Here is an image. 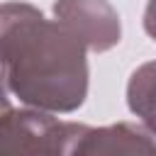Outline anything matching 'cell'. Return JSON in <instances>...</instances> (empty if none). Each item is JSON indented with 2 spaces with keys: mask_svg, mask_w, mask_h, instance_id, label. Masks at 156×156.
<instances>
[{
  "mask_svg": "<svg viewBox=\"0 0 156 156\" xmlns=\"http://www.w3.org/2000/svg\"><path fill=\"white\" fill-rule=\"evenodd\" d=\"M5 93L46 112H73L88 95V46L58 20L27 2H5L0 17Z\"/></svg>",
  "mask_w": 156,
  "mask_h": 156,
  "instance_id": "6da1fadb",
  "label": "cell"
},
{
  "mask_svg": "<svg viewBox=\"0 0 156 156\" xmlns=\"http://www.w3.org/2000/svg\"><path fill=\"white\" fill-rule=\"evenodd\" d=\"M88 124L56 119L46 110L27 107L12 110L5 102L0 119V151L2 154H49L76 156Z\"/></svg>",
  "mask_w": 156,
  "mask_h": 156,
  "instance_id": "7a4b0ae2",
  "label": "cell"
},
{
  "mask_svg": "<svg viewBox=\"0 0 156 156\" xmlns=\"http://www.w3.org/2000/svg\"><path fill=\"white\" fill-rule=\"evenodd\" d=\"M54 17L63 22L88 51L100 54L119 44V15L107 0H56Z\"/></svg>",
  "mask_w": 156,
  "mask_h": 156,
  "instance_id": "3957f363",
  "label": "cell"
},
{
  "mask_svg": "<svg viewBox=\"0 0 156 156\" xmlns=\"http://www.w3.org/2000/svg\"><path fill=\"white\" fill-rule=\"evenodd\" d=\"M102 156V154H156V134L144 124L119 122L112 127H88L85 136L80 139L76 156Z\"/></svg>",
  "mask_w": 156,
  "mask_h": 156,
  "instance_id": "277c9868",
  "label": "cell"
},
{
  "mask_svg": "<svg viewBox=\"0 0 156 156\" xmlns=\"http://www.w3.org/2000/svg\"><path fill=\"white\" fill-rule=\"evenodd\" d=\"M127 105L146 129L156 134V61L139 66L127 85Z\"/></svg>",
  "mask_w": 156,
  "mask_h": 156,
  "instance_id": "5b68a950",
  "label": "cell"
},
{
  "mask_svg": "<svg viewBox=\"0 0 156 156\" xmlns=\"http://www.w3.org/2000/svg\"><path fill=\"white\" fill-rule=\"evenodd\" d=\"M144 32L156 41V0L146 2V10H144Z\"/></svg>",
  "mask_w": 156,
  "mask_h": 156,
  "instance_id": "8992f818",
  "label": "cell"
}]
</instances>
